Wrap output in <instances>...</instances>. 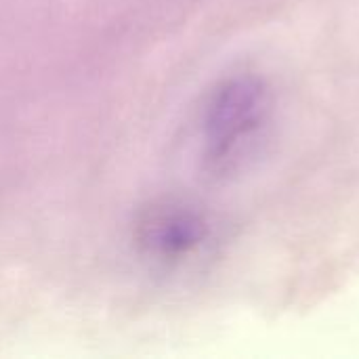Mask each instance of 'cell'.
I'll return each mask as SVG.
<instances>
[{
  "instance_id": "obj_1",
  "label": "cell",
  "mask_w": 359,
  "mask_h": 359,
  "mask_svg": "<svg viewBox=\"0 0 359 359\" xmlns=\"http://www.w3.org/2000/svg\"><path fill=\"white\" fill-rule=\"evenodd\" d=\"M278 130V101L257 72H233L204 93L194 122L200 172L215 183L250 175L271 151Z\"/></svg>"
},
{
  "instance_id": "obj_2",
  "label": "cell",
  "mask_w": 359,
  "mask_h": 359,
  "mask_svg": "<svg viewBox=\"0 0 359 359\" xmlns=\"http://www.w3.org/2000/svg\"><path fill=\"white\" fill-rule=\"evenodd\" d=\"M139 259L160 276L202 271L223 244L221 221L189 200H158L143 208L133 227Z\"/></svg>"
}]
</instances>
